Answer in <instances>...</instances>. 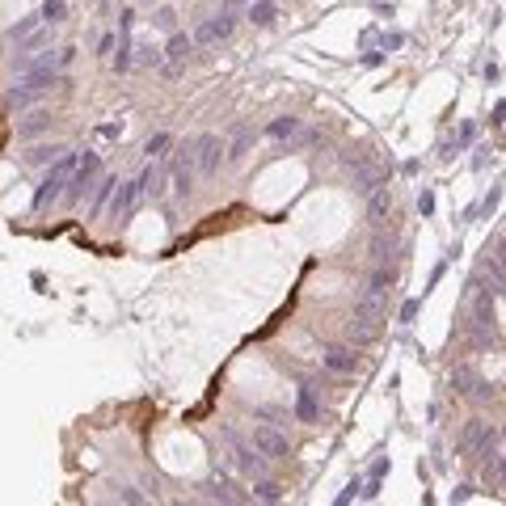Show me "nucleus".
I'll return each mask as SVG.
<instances>
[{"instance_id": "obj_1", "label": "nucleus", "mask_w": 506, "mask_h": 506, "mask_svg": "<svg viewBox=\"0 0 506 506\" xmlns=\"http://www.w3.org/2000/svg\"><path fill=\"white\" fill-rule=\"evenodd\" d=\"M55 84H63V76L55 72V68H34V72H25L8 93H4V106L8 110H30L38 97H46Z\"/></svg>"}, {"instance_id": "obj_2", "label": "nucleus", "mask_w": 506, "mask_h": 506, "mask_svg": "<svg viewBox=\"0 0 506 506\" xmlns=\"http://www.w3.org/2000/svg\"><path fill=\"white\" fill-rule=\"evenodd\" d=\"M76 160H80V152H72V148H68V152H63V156H59V160L46 169V177L38 182V190H34V203H30L34 211H46L51 203H59V198H63V190H68V182H72V169H76Z\"/></svg>"}, {"instance_id": "obj_3", "label": "nucleus", "mask_w": 506, "mask_h": 506, "mask_svg": "<svg viewBox=\"0 0 506 506\" xmlns=\"http://www.w3.org/2000/svg\"><path fill=\"white\" fill-rule=\"evenodd\" d=\"M380 325H384V300H376V296H359V304H355V321H350V338H355V346L376 342V338H380Z\"/></svg>"}, {"instance_id": "obj_4", "label": "nucleus", "mask_w": 506, "mask_h": 506, "mask_svg": "<svg viewBox=\"0 0 506 506\" xmlns=\"http://www.w3.org/2000/svg\"><path fill=\"white\" fill-rule=\"evenodd\" d=\"M494 443H498V431H494L486 418H469V422H464V431H460V439H456V456H460V460L490 456V452H494Z\"/></svg>"}, {"instance_id": "obj_5", "label": "nucleus", "mask_w": 506, "mask_h": 506, "mask_svg": "<svg viewBox=\"0 0 506 506\" xmlns=\"http://www.w3.org/2000/svg\"><path fill=\"white\" fill-rule=\"evenodd\" d=\"M220 435H224V443H228V452H232V464H236L245 477H253V481H258V477H266V464H270V460H266L253 443H245L232 426H224Z\"/></svg>"}, {"instance_id": "obj_6", "label": "nucleus", "mask_w": 506, "mask_h": 506, "mask_svg": "<svg viewBox=\"0 0 506 506\" xmlns=\"http://www.w3.org/2000/svg\"><path fill=\"white\" fill-rule=\"evenodd\" d=\"M97 173H101V156H97V152H80V160H76V169H72V182H68L63 198H68V203H80L84 194H93Z\"/></svg>"}, {"instance_id": "obj_7", "label": "nucleus", "mask_w": 506, "mask_h": 506, "mask_svg": "<svg viewBox=\"0 0 506 506\" xmlns=\"http://www.w3.org/2000/svg\"><path fill=\"white\" fill-rule=\"evenodd\" d=\"M452 388H456V397H464V401H494V388L477 376L473 363H460V367L452 372Z\"/></svg>"}, {"instance_id": "obj_8", "label": "nucleus", "mask_w": 506, "mask_h": 506, "mask_svg": "<svg viewBox=\"0 0 506 506\" xmlns=\"http://www.w3.org/2000/svg\"><path fill=\"white\" fill-rule=\"evenodd\" d=\"M253 448L266 456V460H287L291 456V439L274 426V422H262V426H253Z\"/></svg>"}, {"instance_id": "obj_9", "label": "nucleus", "mask_w": 506, "mask_h": 506, "mask_svg": "<svg viewBox=\"0 0 506 506\" xmlns=\"http://www.w3.org/2000/svg\"><path fill=\"white\" fill-rule=\"evenodd\" d=\"M232 30H236V17L220 13V17H207V21H198L190 38H194V46H215V42H228V38H232Z\"/></svg>"}, {"instance_id": "obj_10", "label": "nucleus", "mask_w": 506, "mask_h": 506, "mask_svg": "<svg viewBox=\"0 0 506 506\" xmlns=\"http://www.w3.org/2000/svg\"><path fill=\"white\" fill-rule=\"evenodd\" d=\"M224 148H228V144H224L220 135H211V131L194 139V165H198V173H203V177L220 173V165H224V156H220V152H224Z\"/></svg>"}, {"instance_id": "obj_11", "label": "nucleus", "mask_w": 506, "mask_h": 506, "mask_svg": "<svg viewBox=\"0 0 506 506\" xmlns=\"http://www.w3.org/2000/svg\"><path fill=\"white\" fill-rule=\"evenodd\" d=\"M139 198H144V186H139V177H131V182H118V186H114V194H110V220H131V211L139 207Z\"/></svg>"}, {"instance_id": "obj_12", "label": "nucleus", "mask_w": 506, "mask_h": 506, "mask_svg": "<svg viewBox=\"0 0 506 506\" xmlns=\"http://www.w3.org/2000/svg\"><path fill=\"white\" fill-rule=\"evenodd\" d=\"M160 51H165V72L173 76V72H182L186 55L194 51V38H190V34H182V30H173V34H169V42H165Z\"/></svg>"}, {"instance_id": "obj_13", "label": "nucleus", "mask_w": 506, "mask_h": 506, "mask_svg": "<svg viewBox=\"0 0 506 506\" xmlns=\"http://www.w3.org/2000/svg\"><path fill=\"white\" fill-rule=\"evenodd\" d=\"M321 363H325V372H334V376H350V372H359V350L355 346H329L325 355H321Z\"/></svg>"}, {"instance_id": "obj_14", "label": "nucleus", "mask_w": 506, "mask_h": 506, "mask_svg": "<svg viewBox=\"0 0 506 506\" xmlns=\"http://www.w3.org/2000/svg\"><path fill=\"white\" fill-rule=\"evenodd\" d=\"M388 211H393V194H388V186L380 182V186L367 194V220H372V228H384Z\"/></svg>"}, {"instance_id": "obj_15", "label": "nucleus", "mask_w": 506, "mask_h": 506, "mask_svg": "<svg viewBox=\"0 0 506 506\" xmlns=\"http://www.w3.org/2000/svg\"><path fill=\"white\" fill-rule=\"evenodd\" d=\"M317 380H304V388H300V397H296V418L300 422H317L321 418V401H317Z\"/></svg>"}, {"instance_id": "obj_16", "label": "nucleus", "mask_w": 506, "mask_h": 506, "mask_svg": "<svg viewBox=\"0 0 506 506\" xmlns=\"http://www.w3.org/2000/svg\"><path fill=\"white\" fill-rule=\"evenodd\" d=\"M51 122H55L51 110H30L25 118H17V135H21V139H38L42 131H51Z\"/></svg>"}, {"instance_id": "obj_17", "label": "nucleus", "mask_w": 506, "mask_h": 506, "mask_svg": "<svg viewBox=\"0 0 506 506\" xmlns=\"http://www.w3.org/2000/svg\"><path fill=\"white\" fill-rule=\"evenodd\" d=\"M249 148H253V127H236L232 144L224 148V165H241V160L249 156Z\"/></svg>"}, {"instance_id": "obj_18", "label": "nucleus", "mask_w": 506, "mask_h": 506, "mask_svg": "<svg viewBox=\"0 0 506 506\" xmlns=\"http://www.w3.org/2000/svg\"><path fill=\"white\" fill-rule=\"evenodd\" d=\"M139 186H144V194L160 198V194H165V186H169V169H165V165H156V160H148V169L139 173Z\"/></svg>"}, {"instance_id": "obj_19", "label": "nucleus", "mask_w": 506, "mask_h": 506, "mask_svg": "<svg viewBox=\"0 0 506 506\" xmlns=\"http://www.w3.org/2000/svg\"><path fill=\"white\" fill-rule=\"evenodd\" d=\"M393 283H397V274H393V270H388L384 262H376V270L367 274V287H363V296H376V300H384Z\"/></svg>"}, {"instance_id": "obj_20", "label": "nucleus", "mask_w": 506, "mask_h": 506, "mask_svg": "<svg viewBox=\"0 0 506 506\" xmlns=\"http://www.w3.org/2000/svg\"><path fill=\"white\" fill-rule=\"evenodd\" d=\"M68 152V144H30L25 148V165H55Z\"/></svg>"}, {"instance_id": "obj_21", "label": "nucleus", "mask_w": 506, "mask_h": 506, "mask_svg": "<svg viewBox=\"0 0 506 506\" xmlns=\"http://www.w3.org/2000/svg\"><path fill=\"white\" fill-rule=\"evenodd\" d=\"M38 25H46V21H42V13H30V17L13 21V25L4 30V38H8V42H25V38H30V34H34Z\"/></svg>"}, {"instance_id": "obj_22", "label": "nucleus", "mask_w": 506, "mask_h": 506, "mask_svg": "<svg viewBox=\"0 0 506 506\" xmlns=\"http://www.w3.org/2000/svg\"><path fill=\"white\" fill-rule=\"evenodd\" d=\"M207 502H241V494L232 490V481L228 477H215L211 486H207V494H203Z\"/></svg>"}, {"instance_id": "obj_23", "label": "nucleus", "mask_w": 506, "mask_h": 506, "mask_svg": "<svg viewBox=\"0 0 506 506\" xmlns=\"http://www.w3.org/2000/svg\"><path fill=\"white\" fill-rule=\"evenodd\" d=\"M274 17H279V4H274V0H258V4L249 8V21H253L258 30H266V25H274Z\"/></svg>"}, {"instance_id": "obj_24", "label": "nucleus", "mask_w": 506, "mask_h": 506, "mask_svg": "<svg viewBox=\"0 0 506 506\" xmlns=\"http://www.w3.org/2000/svg\"><path fill=\"white\" fill-rule=\"evenodd\" d=\"M135 63H144V68H165V51L152 46V42H135Z\"/></svg>"}, {"instance_id": "obj_25", "label": "nucleus", "mask_w": 506, "mask_h": 506, "mask_svg": "<svg viewBox=\"0 0 506 506\" xmlns=\"http://www.w3.org/2000/svg\"><path fill=\"white\" fill-rule=\"evenodd\" d=\"M266 135H270V139H291V135H300V118H291V114H287V118H274V122L266 127Z\"/></svg>"}, {"instance_id": "obj_26", "label": "nucleus", "mask_w": 506, "mask_h": 506, "mask_svg": "<svg viewBox=\"0 0 506 506\" xmlns=\"http://www.w3.org/2000/svg\"><path fill=\"white\" fill-rule=\"evenodd\" d=\"M114 186H118L114 177H101V182L93 186V215H101V211L110 207V194H114Z\"/></svg>"}, {"instance_id": "obj_27", "label": "nucleus", "mask_w": 506, "mask_h": 506, "mask_svg": "<svg viewBox=\"0 0 506 506\" xmlns=\"http://www.w3.org/2000/svg\"><path fill=\"white\" fill-rule=\"evenodd\" d=\"M38 13H42L46 25H63V21H68V0H42Z\"/></svg>"}, {"instance_id": "obj_28", "label": "nucleus", "mask_w": 506, "mask_h": 506, "mask_svg": "<svg viewBox=\"0 0 506 506\" xmlns=\"http://www.w3.org/2000/svg\"><path fill=\"white\" fill-rule=\"evenodd\" d=\"M165 148H173V135H169V131H156V135L144 144V156H148V160H160Z\"/></svg>"}, {"instance_id": "obj_29", "label": "nucleus", "mask_w": 506, "mask_h": 506, "mask_svg": "<svg viewBox=\"0 0 506 506\" xmlns=\"http://www.w3.org/2000/svg\"><path fill=\"white\" fill-rule=\"evenodd\" d=\"M253 498H258V502H283V486H274V481L258 477V486H253Z\"/></svg>"}, {"instance_id": "obj_30", "label": "nucleus", "mask_w": 506, "mask_h": 506, "mask_svg": "<svg viewBox=\"0 0 506 506\" xmlns=\"http://www.w3.org/2000/svg\"><path fill=\"white\" fill-rule=\"evenodd\" d=\"M152 25H156V30H169V34H173V30H177V8H173V4H160V8L152 13Z\"/></svg>"}, {"instance_id": "obj_31", "label": "nucleus", "mask_w": 506, "mask_h": 506, "mask_svg": "<svg viewBox=\"0 0 506 506\" xmlns=\"http://www.w3.org/2000/svg\"><path fill=\"white\" fill-rule=\"evenodd\" d=\"M388 253H393V236L376 232V236H372V262H388Z\"/></svg>"}, {"instance_id": "obj_32", "label": "nucleus", "mask_w": 506, "mask_h": 506, "mask_svg": "<svg viewBox=\"0 0 506 506\" xmlns=\"http://www.w3.org/2000/svg\"><path fill=\"white\" fill-rule=\"evenodd\" d=\"M114 498H118V502H127V506H139V502H148L152 494H139L135 486H118V490H114Z\"/></svg>"}, {"instance_id": "obj_33", "label": "nucleus", "mask_w": 506, "mask_h": 506, "mask_svg": "<svg viewBox=\"0 0 506 506\" xmlns=\"http://www.w3.org/2000/svg\"><path fill=\"white\" fill-rule=\"evenodd\" d=\"M342 165H346V169H350V173H359V169H367V165H372V160H367V156H363V152H359V148H350V152H342Z\"/></svg>"}, {"instance_id": "obj_34", "label": "nucleus", "mask_w": 506, "mask_h": 506, "mask_svg": "<svg viewBox=\"0 0 506 506\" xmlns=\"http://www.w3.org/2000/svg\"><path fill=\"white\" fill-rule=\"evenodd\" d=\"M114 46H118V38H114V34H101V42H97V55H101V59H110V55H114Z\"/></svg>"}, {"instance_id": "obj_35", "label": "nucleus", "mask_w": 506, "mask_h": 506, "mask_svg": "<svg viewBox=\"0 0 506 506\" xmlns=\"http://www.w3.org/2000/svg\"><path fill=\"white\" fill-rule=\"evenodd\" d=\"M72 59H76V46H59V59H55V63H59V68H68Z\"/></svg>"}, {"instance_id": "obj_36", "label": "nucleus", "mask_w": 506, "mask_h": 506, "mask_svg": "<svg viewBox=\"0 0 506 506\" xmlns=\"http://www.w3.org/2000/svg\"><path fill=\"white\" fill-rule=\"evenodd\" d=\"M224 13H228V17H241V13H245V0H224Z\"/></svg>"}, {"instance_id": "obj_37", "label": "nucleus", "mask_w": 506, "mask_h": 506, "mask_svg": "<svg viewBox=\"0 0 506 506\" xmlns=\"http://www.w3.org/2000/svg\"><path fill=\"white\" fill-rule=\"evenodd\" d=\"M418 317V300H405V308H401V321H414Z\"/></svg>"}, {"instance_id": "obj_38", "label": "nucleus", "mask_w": 506, "mask_h": 506, "mask_svg": "<svg viewBox=\"0 0 506 506\" xmlns=\"http://www.w3.org/2000/svg\"><path fill=\"white\" fill-rule=\"evenodd\" d=\"M469 498H473V486H460V490L452 494V502H469Z\"/></svg>"}, {"instance_id": "obj_39", "label": "nucleus", "mask_w": 506, "mask_h": 506, "mask_svg": "<svg viewBox=\"0 0 506 506\" xmlns=\"http://www.w3.org/2000/svg\"><path fill=\"white\" fill-rule=\"evenodd\" d=\"M490 258H494V262L506 270V236H502V245H498V253H490Z\"/></svg>"}, {"instance_id": "obj_40", "label": "nucleus", "mask_w": 506, "mask_h": 506, "mask_svg": "<svg viewBox=\"0 0 506 506\" xmlns=\"http://www.w3.org/2000/svg\"><path fill=\"white\" fill-rule=\"evenodd\" d=\"M494 122H506V101H498V110H494Z\"/></svg>"}, {"instance_id": "obj_41", "label": "nucleus", "mask_w": 506, "mask_h": 506, "mask_svg": "<svg viewBox=\"0 0 506 506\" xmlns=\"http://www.w3.org/2000/svg\"><path fill=\"white\" fill-rule=\"evenodd\" d=\"M498 473H502V490H506V456H498Z\"/></svg>"}, {"instance_id": "obj_42", "label": "nucleus", "mask_w": 506, "mask_h": 506, "mask_svg": "<svg viewBox=\"0 0 506 506\" xmlns=\"http://www.w3.org/2000/svg\"><path fill=\"white\" fill-rule=\"evenodd\" d=\"M148 4H152V0H148Z\"/></svg>"}]
</instances>
